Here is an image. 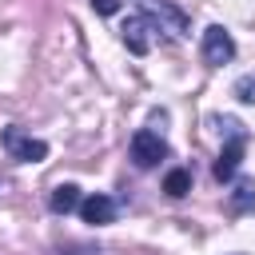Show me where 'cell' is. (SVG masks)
Segmentation results:
<instances>
[{
  "label": "cell",
  "mask_w": 255,
  "mask_h": 255,
  "mask_svg": "<svg viewBox=\"0 0 255 255\" xmlns=\"http://www.w3.org/2000/svg\"><path fill=\"white\" fill-rule=\"evenodd\" d=\"M92 8H96L100 16H112V12L120 8V0H92Z\"/></svg>",
  "instance_id": "cell-12"
},
{
  "label": "cell",
  "mask_w": 255,
  "mask_h": 255,
  "mask_svg": "<svg viewBox=\"0 0 255 255\" xmlns=\"http://www.w3.org/2000/svg\"><path fill=\"white\" fill-rule=\"evenodd\" d=\"M4 147H8L16 159H24V163H40V159L48 155V143H44V139L24 135L20 128H4Z\"/></svg>",
  "instance_id": "cell-4"
},
{
  "label": "cell",
  "mask_w": 255,
  "mask_h": 255,
  "mask_svg": "<svg viewBox=\"0 0 255 255\" xmlns=\"http://www.w3.org/2000/svg\"><path fill=\"white\" fill-rule=\"evenodd\" d=\"M80 215H84V223H112L116 219V203L108 199V195H88V199H80Z\"/></svg>",
  "instance_id": "cell-6"
},
{
  "label": "cell",
  "mask_w": 255,
  "mask_h": 255,
  "mask_svg": "<svg viewBox=\"0 0 255 255\" xmlns=\"http://www.w3.org/2000/svg\"><path fill=\"white\" fill-rule=\"evenodd\" d=\"M239 159H243V135H235V139L219 151V159H215V179H231V175L239 171Z\"/></svg>",
  "instance_id": "cell-7"
},
{
  "label": "cell",
  "mask_w": 255,
  "mask_h": 255,
  "mask_svg": "<svg viewBox=\"0 0 255 255\" xmlns=\"http://www.w3.org/2000/svg\"><path fill=\"white\" fill-rule=\"evenodd\" d=\"M135 4H139L151 20H159V32H163V28H167L171 36H183V32H187V16H183L171 0H135Z\"/></svg>",
  "instance_id": "cell-3"
},
{
  "label": "cell",
  "mask_w": 255,
  "mask_h": 255,
  "mask_svg": "<svg viewBox=\"0 0 255 255\" xmlns=\"http://www.w3.org/2000/svg\"><path fill=\"white\" fill-rule=\"evenodd\" d=\"M48 207H52L56 215H68V211H76V207H80V187H76V183H60V187L52 191Z\"/></svg>",
  "instance_id": "cell-8"
},
{
  "label": "cell",
  "mask_w": 255,
  "mask_h": 255,
  "mask_svg": "<svg viewBox=\"0 0 255 255\" xmlns=\"http://www.w3.org/2000/svg\"><path fill=\"white\" fill-rule=\"evenodd\" d=\"M235 96H239L243 104H255V76H239V80H235Z\"/></svg>",
  "instance_id": "cell-11"
},
{
  "label": "cell",
  "mask_w": 255,
  "mask_h": 255,
  "mask_svg": "<svg viewBox=\"0 0 255 255\" xmlns=\"http://www.w3.org/2000/svg\"><path fill=\"white\" fill-rule=\"evenodd\" d=\"M163 191H167L171 199H179V195H187V191H191V175H187L183 167H175V171H167V179H163Z\"/></svg>",
  "instance_id": "cell-9"
},
{
  "label": "cell",
  "mask_w": 255,
  "mask_h": 255,
  "mask_svg": "<svg viewBox=\"0 0 255 255\" xmlns=\"http://www.w3.org/2000/svg\"><path fill=\"white\" fill-rule=\"evenodd\" d=\"M163 155H167V143H163L155 131L139 128V131L131 135V159H135V167H155Z\"/></svg>",
  "instance_id": "cell-2"
},
{
  "label": "cell",
  "mask_w": 255,
  "mask_h": 255,
  "mask_svg": "<svg viewBox=\"0 0 255 255\" xmlns=\"http://www.w3.org/2000/svg\"><path fill=\"white\" fill-rule=\"evenodd\" d=\"M247 203H255V183L251 179H239L235 183V207H247Z\"/></svg>",
  "instance_id": "cell-10"
},
{
  "label": "cell",
  "mask_w": 255,
  "mask_h": 255,
  "mask_svg": "<svg viewBox=\"0 0 255 255\" xmlns=\"http://www.w3.org/2000/svg\"><path fill=\"white\" fill-rule=\"evenodd\" d=\"M231 56H235V40H231V32L219 28V24H211V28L203 32V64L219 68V64H227Z\"/></svg>",
  "instance_id": "cell-1"
},
{
  "label": "cell",
  "mask_w": 255,
  "mask_h": 255,
  "mask_svg": "<svg viewBox=\"0 0 255 255\" xmlns=\"http://www.w3.org/2000/svg\"><path fill=\"white\" fill-rule=\"evenodd\" d=\"M120 32H124V44H128L135 56H143V52L151 48V36H147V32H151V20L131 16V20H124V28H120Z\"/></svg>",
  "instance_id": "cell-5"
}]
</instances>
